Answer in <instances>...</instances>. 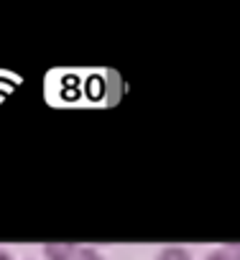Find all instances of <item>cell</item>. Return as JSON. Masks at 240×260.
<instances>
[{"label":"cell","instance_id":"6da1fadb","mask_svg":"<svg viewBox=\"0 0 240 260\" xmlns=\"http://www.w3.org/2000/svg\"><path fill=\"white\" fill-rule=\"evenodd\" d=\"M74 250H77L74 242H46L44 245L46 260H72L74 257Z\"/></svg>","mask_w":240,"mask_h":260},{"label":"cell","instance_id":"277c9868","mask_svg":"<svg viewBox=\"0 0 240 260\" xmlns=\"http://www.w3.org/2000/svg\"><path fill=\"white\" fill-rule=\"evenodd\" d=\"M207 260H237V250L220 247V250H212V252L207 255Z\"/></svg>","mask_w":240,"mask_h":260},{"label":"cell","instance_id":"7a4b0ae2","mask_svg":"<svg viewBox=\"0 0 240 260\" xmlns=\"http://www.w3.org/2000/svg\"><path fill=\"white\" fill-rule=\"evenodd\" d=\"M156 260H192V252L182 245H166Z\"/></svg>","mask_w":240,"mask_h":260},{"label":"cell","instance_id":"5b68a950","mask_svg":"<svg viewBox=\"0 0 240 260\" xmlns=\"http://www.w3.org/2000/svg\"><path fill=\"white\" fill-rule=\"evenodd\" d=\"M0 260H13V255L6 252V250H0Z\"/></svg>","mask_w":240,"mask_h":260},{"label":"cell","instance_id":"3957f363","mask_svg":"<svg viewBox=\"0 0 240 260\" xmlns=\"http://www.w3.org/2000/svg\"><path fill=\"white\" fill-rule=\"evenodd\" d=\"M72 260H102V255H100V250H95V247H77Z\"/></svg>","mask_w":240,"mask_h":260}]
</instances>
